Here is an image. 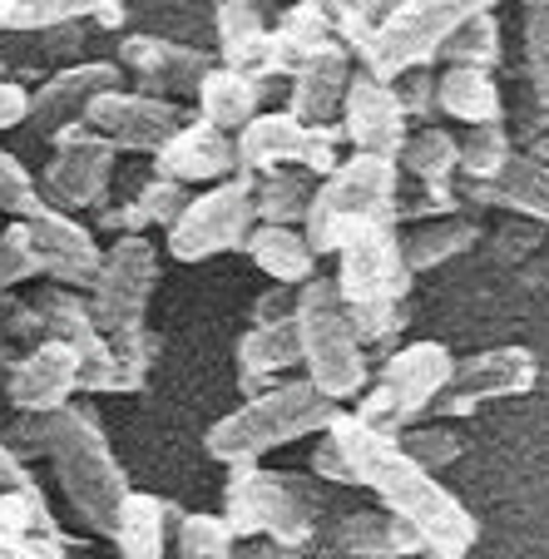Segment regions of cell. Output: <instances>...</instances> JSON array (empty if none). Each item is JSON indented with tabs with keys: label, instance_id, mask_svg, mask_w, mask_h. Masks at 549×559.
Wrapping results in <instances>:
<instances>
[{
	"label": "cell",
	"instance_id": "23",
	"mask_svg": "<svg viewBox=\"0 0 549 559\" xmlns=\"http://www.w3.org/2000/svg\"><path fill=\"white\" fill-rule=\"evenodd\" d=\"M351 70H357V55H351L342 40L327 45L322 55H312L302 70L287 74V80H293L287 115H297L302 124H332L337 109H342V95H347Z\"/></svg>",
	"mask_w": 549,
	"mask_h": 559
},
{
	"label": "cell",
	"instance_id": "8",
	"mask_svg": "<svg viewBox=\"0 0 549 559\" xmlns=\"http://www.w3.org/2000/svg\"><path fill=\"white\" fill-rule=\"evenodd\" d=\"M500 0H402L391 15H381L377 31L367 35L357 64L381 80H396L411 64H435L441 45L461 31L465 21H476L480 11H496Z\"/></svg>",
	"mask_w": 549,
	"mask_h": 559
},
{
	"label": "cell",
	"instance_id": "48",
	"mask_svg": "<svg viewBox=\"0 0 549 559\" xmlns=\"http://www.w3.org/2000/svg\"><path fill=\"white\" fill-rule=\"evenodd\" d=\"M293 307H297V287H267L263 297L253 302V322H277V317H293Z\"/></svg>",
	"mask_w": 549,
	"mask_h": 559
},
{
	"label": "cell",
	"instance_id": "3",
	"mask_svg": "<svg viewBox=\"0 0 549 559\" xmlns=\"http://www.w3.org/2000/svg\"><path fill=\"white\" fill-rule=\"evenodd\" d=\"M45 461H50L55 480H60L64 500L74 506V515L85 520L95 535H115L119 510L129 500V475L119 465V455L109 451L105 426L89 406L64 402L60 412H50L45 426Z\"/></svg>",
	"mask_w": 549,
	"mask_h": 559
},
{
	"label": "cell",
	"instance_id": "34",
	"mask_svg": "<svg viewBox=\"0 0 549 559\" xmlns=\"http://www.w3.org/2000/svg\"><path fill=\"white\" fill-rule=\"evenodd\" d=\"M35 312H40V322H45V337L70 342L74 357H85V352H95L99 342H105V332L95 328V312H89V302L80 297V287L55 283L50 293H40Z\"/></svg>",
	"mask_w": 549,
	"mask_h": 559
},
{
	"label": "cell",
	"instance_id": "4",
	"mask_svg": "<svg viewBox=\"0 0 549 559\" xmlns=\"http://www.w3.org/2000/svg\"><path fill=\"white\" fill-rule=\"evenodd\" d=\"M342 406L332 402L327 391H318L307 377H293V381H273V386L253 391L243 396V406L208 426L203 436V451L213 461L232 465V461H258L267 451H283L293 441H307L332 426Z\"/></svg>",
	"mask_w": 549,
	"mask_h": 559
},
{
	"label": "cell",
	"instance_id": "16",
	"mask_svg": "<svg viewBox=\"0 0 549 559\" xmlns=\"http://www.w3.org/2000/svg\"><path fill=\"white\" fill-rule=\"evenodd\" d=\"M85 124L95 134H105L115 148H134V154H154L174 129L183 124V109L164 95H148V90H105V95L89 99Z\"/></svg>",
	"mask_w": 549,
	"mask_h": 559
},
{
	"label": "cell",
	"instance_id": "47",
	"mask_svg": "<svg viewBox=\"0 0 549 559\" xmlns=\"http://www.w3.org/2000/svg\"><path fill=\"white\" fill-rule=\"evenodd\" d=\"M396 5H402V0H357V11L337 25V40L347 45L351 55H361V45H367V35L377 31V21H381V15H391Z\"/></svg>",
	"mask_w": 549,
	"mask_h": 559
},
{
	"label": "cell",
	"instance_id": "6",
	"mask_svg": "<svg viewBox=\"0 0 549 559\" xmlns=\"http://www.w3.org/2000/svg\"><path fill=\"white\" fill-rule=\"evenodd\" d=\"M396 199H402V164L351 148V158H342L337 169L318 179L312 203L302 213V233L312 243V253L318 258L337 253L342 233L351 223H371V218L396 223Z\"/></svg>",
	"mask_w": 549,
	"mask_h": 559
},
{
	"label": "cell",
	"instance_id": "31",
	"mask_svg": "<svg viewBox=\"0 0 549 559\" xmlns=\"http://www.w3.org/2000/svg\"><path fill=\"white\" fill-rule=\"evenodd\" d=\"M179 510L159 496H139L129 490L124 510H119V525H115V549L119 559H169V530Z\"/></svg>",
	"mask_w": 549,
	"mask_h": 559
},
{
	"label": "cell",
	"instance_id": "20",
	"mask_svg": "<svg viewBox=\"0 0 549 559\" xmlns=\"http://www.w3.org/2000/svg\"><path fill=\"white\" fill-rule=\"evenodd\" d=\"M154 174L174 183H218L238 174V144L228 129L208 119H183L159 148H154Z\"/></svg>",
	"mask_w": 549,
	"mask_h": 559
},
{
	"label": "cell",
	"instance_id": "7",
	"mask_svg": "<svg viewBox=\"0 0 549 559\" xmlns=\"http://www.w3.org/2000/svg\"><path fill=\"white\" fill-rule=\"evenodd\" d=\"M223 520L238 539H277L307 549L318 539V496L302 475L263 471L258 461H232L223 486Z\"/></svg>",
	"mask_w": 549,
	"mask_h": 559
},
{
	"label": "cell",
	"instance_id": "51",
	"mask_svg": "<svg viewBox=\"0 0 549 559\" xmlns=\"http://www.w3.org/2000/svg\"><path fill=\"white\" fill-rule=\"evenodd\" d=\"M15 486H31V471H25V461L11 445L0 441V490H15Z\"/></svg>",
	"mask_w": 549,
	"mask_h": 559
},
{
	"label": "cell",
	"instance_id": "11",
	"mask_svg": "<svg viewBox=\"0 0 549 559\" xmlns=\"http://www.w3.org/2000/svg\"><path fill=\"white\" fill-rule=\"evenodd\" d=\"M258 223L253 209V174H228L213 189H203L199 199L183 203V213L169 223V253L179 263H203V258L232 253L248 243V233Z\"/></svg>",
	"mask_w": 549,
	"mask_h": 559
},
{
	"label": "cell",
	"instance_id": "50",
	"mask_svg": "<svg viewBox=\"0 0 549 559\" xmlns=\"http://www.w3.org/2000/svg\"><path fill=\"white\" fill-rule=\"evenodd\" d=\"M232 559H302V549L253 535V539H238V545H232Z\"/></svg>",
	"mask_w": 549,
	"mask_h": 559
},
{
	"label": "cell",
	"instance_id": "28",
	"mask_svg": "<svg viewBox=\"0 0 549 559\" xmlns=\"http://www.w3.org/2000/svg\"><path fill=\"white\" fill-rule=\"evenodd\" d=\"M243 248H248V258L283 287H302L307 277L318 273V253L307 243L302 223H253Z\"/></svg>",
	"mask_w": 549,
	"mask_h": 559
},
{
	"label": "cell",
	"instance_id": "41",
	"mask_svg": "<svg viewBox=\"0 0 549 559\" xmlns=\"http://www.w3.org/2000/svg\"><path fill=\"white\" fill-rule=\"evenodd\" d=\"M505 45H500V21L496 11H480L476 21H465L451 40L441 45V60L445 64H476V70H496Z\"/></svg>",
	"mask_w": 549,
	"mask_h": 559
},
{
	"label": "cell",
	"instance_id": "15",
	"mask_svg": "<svg viewBox=\"0 0 549 559\" xmlns=\"http://www.w3.org/2000/svg\"><path fill=\"white\" fill-rule=\"evenodd\" d=\"M337 129L357 154H381V158H396L411 134V119L402 115L396 105V90L391 80L371 70H351L347 80V95H342V109H337Z\"/></svg>",
	"mask_w": 549,
	"mask_h": 559
},
{
	"label": "cell",
	"instance_id": "36",
	"mask_svg": "<svg viewBox=\"0 0 549 559\" xmlns=\"http://www.w3.org/2000/svg\"><path fill=\"white\" fill-rule=\"evenodd\" d=\"M402 174H411L416 183H441L461 174V139L441 124H421L406 134L402 154H396Z\"/></svg>",
	"mask_w": 549,
	"mask_h": 559
},
{
	"label": "cell",
	"instance_id": "18",
	"mask_svg": "<svg viewBox=\"0 0 549 559\" xmlns=\"http://www.w3.org/2000/svg\"><path fill=\"white\" fill-rule=\"evenodd\" d=\"M74 391H80V357L60 337H40L5 371V402L15 412H60L64 402H74Z\"/></svg>",
	"mask_w": 549,
	"mask_h": 559
},
{
	"label": "cell",
	"instance_id": "13",
	"mask_svg": "<svg viewBox=\"0 0 549 559\" xmlns=\"http://www.w3.org/2000/svg\"><path fill=\"white\" fill-rule=\"evenodd\" d=\"M115 154L119 148L109 144L105 134L80 119V124H64L55 134V158L45 164L40 179V199L60 213H85L99 209L109 193V174H115Z\"/></svg>",
	"mask_w": 549,
	"mask_h": 559
},
{
	"label": "cell",
	"instance_id": "27",
	"mask_svg": "<svg viewBox=\"0 0 549 559\" xmlns=\"http://www.w3.org/2000/svg\"><path fill=\"white\" fill-rule=\"evenodd\" d=\"M435 109L455 124H496L505 119V95H500L496 74L476 70V64H445L435 74Z\"/></svg>",
	"mask_w": 549,
	"mask_h": 559
},
{
	"label": "cell",
	"instance_id": "52",
	"mask_svg": "<svg viewBox=\"0 0 549 559\" xmlns=\"http://www.w3.org/2000/svg\"><path fill=\"white\" fill-rule=\"evenodd\" d=\"M307 5H318V11L327 15L332 25H342V21H347V15H351V11H357V0H307Z\"/></svg>",
	"mask_w": 549,
	"mask_h": 559
},
{
	"label": "cell",
	"instance_id": "37",
	"mask_svg": "<svg viewBox=\"0 0 549 559\" xmlns=\"http://www.w3.org/2000/svg\"><path fill=\"white\" fill-rule=\"evenodd\" d=\"M318 179L307 169H273V174H253V209L258 223H302L307 203H312Z\"/></svg>",
	"mask_w": 549,
	"mask_h": 559
},
{
	"label": "cell",
	"instance_id": "1",
	"mask_svg": "<svg viewBox=\"0 0 549 559\" xmlns=\"http://www.w3.org/2000/svg\"><path fill=\"white\" fill-rule=\"evenodd\" d=\"M337 436L342 455H347L351 475H357V486L371 490L391 515H402L416 535L426 539L431 555H451V559H465L476 549L480 539V520L455 500V490L441 486V475L426 471L421 461L402 451V441L377 426L357 421L351 412H337L327 426Z\"/></svg>",
	"mask_w": 549,
	"mask_h": 559
},
{
	"label": "cell",
	"instance_id": "29",
	"mask_svg": "<svg viewBox=\"0 0 549 559\" xmlns=\"http://www.w3.org/2000/svg\"><path fill=\"white\" fill-rule=\"evenodd\" d=\"M80 21L119 31L124 5L119 0H0V31H60Z\"/></svg>",
	"mask_w": 549,
	"mask_h": 559
},
{
	"label": "cell",
	"instance_id": "32",
	"mask_svg": "<svg viewBox=\"0 0 549 559\" xmlns=\"http://www.w3.org/2000/svg\"><path fill=\"white\" fill-rule=\"evenodd\" d=\"M480 238V228L461 213H441V218H421L411 223V233H402V253L411 263V273H431V267H445L451 258L470 253Z\"/></svg>",
	"mask_w": 549,
	"mask_h": 559
},
{
	"label": "cell",
	"instance_id": "26",
	"mask_svg": "<svg viewBox=\"0 0 549 559\" xmlns=\"http://www.w3.org/2000/svg\"><path fill=\"white\" fill-rule=\"evenodd\" d=\"M218 55L253 80L273 74V25L263 21L258 0H218Z\"/></svg>",
	"mask_w": 549,
	"mask_h": 559
},
{
	"label": "cell",
	"instance_id": "22",
	"mask_svg": "<svg viewBox=\"0 0 549 559\" xmlns=\"http://www.w3.org/2000/svg\"><path fill=\"white\" fill-rule=\"evenodd\" d=\"M322 545H327V555H342V559H421L426 539L402 515H391L381 506V510H351V515L332 520Z\"/></svg>",
	"mask_w": 549,
	"mask_h": 559
},
{
	"label": "cell",
	"instance_id": "33",
	"mask_svg": "<svg viewBox=\"0 0 549 559\" xmlns=\"http://www.w3.org/2000/svg\"><path fill=\"white\" fill-rule=\"evenodd\" d=\"M327 45H337V25H332L318 5L297 0L293 11L277 21V31H273V74L302 70V64L312 60V55H322Z\"/></svg>",
	"mask_w": 549,
	"mask_h": 559
},
{
	"label": "cell",
	"instance_id": "24",
	"mask_svg": "<svg viewBox=\"0 0 549 559\" xmlns=\"http://www.w3.org/2000/svg\"><path fill=\"white\" fill-rule=\"evenodd\" d=\"M465 199L486 203V209H510V213H520V218L549 228V164H539L525 148H515L490 179L465 183Z\"/></svg>",
	"mask_w": 549,
	"mask_h": 559
},
{
	"label": "cell",
	"instance_id": "2",
	"mask_svg": "<svg viewBox=\"0 0 549 559\" xmlns=\"http://www.w3.org/2000/svg\"><path fill=\"white\" fill-rule=\"evenodd\" d=\"M402 223L391 218H371V223H351L337 243V293L347 302V317L357 328L361 347H386L406 332V297H411V263L402 253Z\"/></svg>",
	"mask_w": 549,
	"mask_h": 559
},
{
	"label": "cell",
	"instance_id": "46",
	"mask_svg": "<svg viewBox=\"0 0 549 559\" xmlns=\"http://www.w3.org/2000/svg\"><path fill=\"white\" fill-rule=\"evenodd\" d=\"M307 471H312V480H327V486H357V475H351L347 455H342L332 431H318V445L307 455Z\"/></svg>",
	"mask_w": 549,
	"mask_h": 559
},
{
	"label": "cell",
	"instance_id": "42",
	"mask_svg": "<svg viewBox=\"0 0 549 559\" xmlns=\"http://www.w3.org/2000/svg\"><path fill=\"white\" fill-rule=\"evenodd\" d=\"M525 80L549 109V0H525Z\"/></svg>",
	"mask_w": 549,
	"mask_h": 559
},
{
	"label": "cell",
	"instance_id": "17",
	"mask_svg": "<svg viewBox=\"0 0 549 559\" xmlns=\"http://www.w3.org/2000/svg\"><path fill=\"white\" fill-rule=\"evenodd\" d=\"M21 228H25V238H31L40 277H50V283H60V287L95 283L105 248L95 243V233L74 218V213H60V209H50V203H40L35 213L21 218Z\"/></svg>",
	"mask_w": 549,
	"mask_h": 559
},
{
	"label": "cell",
	"instance_id": "14",
	"mask_svg": "<svg viewBox=\"0 0 549 559\" xmlns=\"http://www.w3.org/2000/svg\"><path fill=\"white\" fill-rule=\"evenodd\" d=\"M539 381V361L529 347H490L476 352V357H461L451 367V381L435 396L431 412L441 421L451 416H470L486 402H505V396H529Z\"/></svg>",
	"mask_w": 549,
	"mask_h": 559
},
{
	"label": "cell",
	"instance_id": "40",
	"mask_svg": "<svg viewBox=\"0 0 549 559\" xmlns=\"http://www.w3.org/2000/svg\"><path fill=\"white\" fill-rule=\"evenodd\" d=\"M396 441H402V451L411 455V461H421L426 471H435V475L465 455V436L455 431L451 421H441V416H435V421H411L406 431H396Z\"/></svg>",
	"mask_w": 549,
	"mask_h": 559
},
{
	"label": "cell",
	"instance_id": "43",
	"mask_svg": "<svg viewBox=\"0 0 549 559\" xmlns=\"http://www.w3.org/2000/svg\"><path fill=\"white\" fill-rule=\"evenodd\" d=\"M391 90H396V105H402L406 119H416V124H431L435 119V70L431 64H411V70H402L396 80H391Z\"/></svg>",
	"mask_w": 549,
	"mask_h": 559
},
{
	"label": "cell",
	"instance_id": "21",
	"mask_svg": "<svg viewBox=\"0 0 549 559\" xmlns=\"http://www.w3.org/2000/svg\"><path fill=\"white\" fill-rule=\"evenodd\" d=\"M119 70L134 74L139 90H148V95H199V80L208 74V55L179 40H159V35H129L119 45Z\"/></svg>",
	"mask_w": 549,
	"mask_h": 559
},
{
	"label": "cell",
	"instance_id": "10",
	"mask_svg": "<svg viewBox=\"0 0 549 559\" xmlns=\"http://www.w3.org/2000/svg\"><path fill=\"white\" fill-rule=\"evenodd\" d=\"M159 287V253L144 233H119L115 243L99 258V273L89 283V312L95 328L109 342H124L134 332H144L148 297Z\"/></svg>",
	"mask_w": 549,
	"mask_h": 559
},
{
	"label": "cell",
	"instance_id": "12",
	"mask_svg": "<svg viewBox=\"0 0 549 559\" xmlns=\"http://www.w3.org/2000/svg\"><path fill=\"white\" fill-rule=\"evenodd\" d=\"M238 169L243 174H273V169H307L312 179L332 174L342 164L337 144L342 129L337 124H302L287 109H273V115H253L238 134Z\"/></svg>",
	"mask_w": 549,
	"mask_h": 559
},
{
	"label": "cell",
	"instance_id": "5",
	"mask_svg": "<svg viewBox=\"0 0 549 559\" xmlns=\"http://www.w3.org/2000/svg\"><path fill=\"white\" fill-rule=\"evenodd\" d=\"M293 322H297V347H302L307 381L318 391H327L337 406L357 402L371 381V367H367V347H361L357 328H351L337 283L322 273L307 277V283L297 287Z\"/></svg>",
	"mask_w": 549,
	"mask_h": 559
},
{
	"label": "cell",
	"instance_id": "38",
	"mask_svg": "<svg viewBox=\"0 0 549 559\" xmlns=\"http://www.w3.org/2000/svg\"><path fill=\"white\" fill-rule=\"evenodd\" d=\"M232 545H238V535L228 530L223 515H208V510H199V515L179 510L174 515L169 559H232Z\"/></svg>",
	"mask_w": 549,
	"mask_h": 559
},
{
	"label": "cell",
	"instance_id": "19",
	"mask_svg": "<svg viewBox=\"0 0 549 559\" xmlns=\"http://www.w3.org/2000/svg\"><path fill=\"white\" fill-rule=\"evenodd\" d=\"M124 85V70L109 60H85V64H70V70L50 74L40 90L31 95V115L25 124L35 129L40 139H55L64 124H80L89 109V99L105 95V90Z\"/></svg>",
	"mask_w": 549,
	"mask_h": 559
},
{
	"label": "cell",
	"instance_id": "44",
	"mask_svg": "<svg viewBox=\"0 0 549 559\" xmlns=\"http://www.w3.org/2000/svg\"><path fill=\"white\" fill-rule=\"evenodd\" d=\"M40 189H35L31 169H25L15 154L0 148V213H11V218H25V213L40 209Z\"/></svg>",
	"mask_w": 549,
	"mask_h": 559
},
{
	"label": "cell",
	"instance_id": "25",
	"mask_svg": "<svg viewBox=\"0 0 549 559\" xmlns=\"http://www.w3.org/2000/svg\"><path fill=\"white\" fill-rule=\"evenodd\" d=\"M293 367H302V347H297V322L293 317L253 322V328L238 337V391H243V396L273 386V381Z\"/></svg>",
	"mask_w": 549,
	"mask_h": 559
},
{
	"label": "cell",
	"instance_id": "9",
	"mask_svg": "<svg viewBox=\"0 0 549 559\" xmlns=\"http://www.w3.org/2000/svg\"><path fill=\"white\" fill-rule=\"evenodd\" d=\"M451 347H441V342H406V347H396L386 361H381V371L367 381V391L357 396V421L377 426V431L396 436L406 431L411 421H426L435 406V396L445 391V381H451Z\"/></svg>",
	"mask_w": 549,
	"mask_h": 559
},
{
	"label": "cell",
	"instance_id": "39",
	"mask_svg": "<svg viewBox=\"0 0 549 559\" xmlns=\"http://www.w3.org/2000/svg\"><path fill=\"white\" fill-rule=\"evenodd\" d=\"M510 154H515V134H510L505 119H496V124H470V129H465V139H461V174H465V183L490 179V174H496Z\"/></svg>",
	"mask_w": 549,
	"mask_h": 559
},
{
	"label": "cell",
	"instance_id": "53",
	"mask_svg": "<svg viewBox=\"0 0 549 559\" xmlns=\"http://www.w3.org/2000/svg\"><path fill=\"white\" fill-rule=\"evenodd\" d=\"M0 357H5V332H0Z\"/></svg>",
	"mask_w": 549,
	"mask_h": 559
},
{
	"label": "cell",
	"instance_id": "45",
	"mask_svg": "<svg viewBox=\"0 0 549 559\" xmlns=\"http://www.w3.org/2000/svg\"><path fill=\"white\" fill-rule=\"evenodd\" d=\"M25 277H40V267H35L31 238H25L21 218H15L11 228H0V287H15Z\"/></svg>",
	"mask_w": 549,
	"mask_h": 559
},
{
	"label": "cell",
	"instance_id": "30",
	"mask_svg": "<svg viewBox=\"0 0 549 559\" xmlns=\"http://www.w3.org/2000/svg\"><path fill=\"white\" fill-rule=\"evenodd\" d=\"M258 105H263V80L232 70V64H208V74L199 80V119L228 129V134H238L258 115Z\"/></svg>",
	"mask_w": 549,
	"mask_h": 559
},
{
	"label": "cell",
	"instance_id": "49",
	"mask_svg": "<svg viewBox=\"0 0 549 559\" xmlns=\"http://www.w3.org/2000/svg\"><path fill=\"white\" fill-rule=\"evenodd\" d=\"M31 115V90H21L15 80H0V129L25 124Z\"/></svg>",
	"mask_w": 549,
	"mask_h": 559
},
{
	"label": "cell",
	"instance_id": "54",
	"mask_svg": "<svg viewBox=\"0 0 549 559\" xmlns=\"http://www.w3.org/2000/svg\"><path fill=\"white\" fill-rule=\"evenodd\" d=\"M0 559H5V555H0Z\"/></svg>",
	"mask_w": 549,
	"mask_h": 559
},
{
	"label": "cell",
	"instance_id": "35",
	"mask_svg": "<svg viewBox=\"0 0 549 559\" xmlns=\"http://www.w3.org/2000/svg\"><path fill=\"white\" fill-rule=\"evenodd\" d=\"M183 203H189V183H174V179H164V174H154V179H148L144 189L124 203V209L105 213V228H115V233L169 228V223L183 213Z\"/></svg>",
	"mask_w": 549,
	"mask_h": 559
}]
</instances>
